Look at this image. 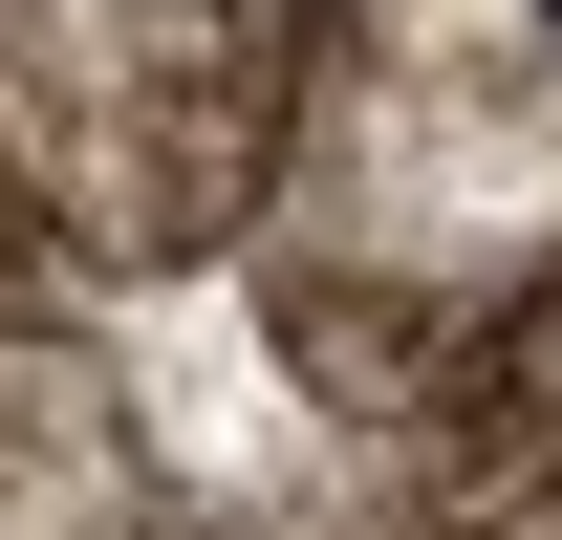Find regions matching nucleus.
<instances>
[{"label": "nucleus", "instance_id": "obj_2", "mask_svg": "<svg viewBox=\"0 0 562 540\" xmlns=\"http://www.w3.org/2000/svg\"><path fill=\"white\" fill-rule=\"evenodd\" d=\"M303 22L325 0H131V66L44 151V216H66V303L87 281H195L260 238L281 195V109H303Z\"/></svg>", "mask_w": 562, "mask_h": 540}, {"label": "nucleus", "instance_id": "obj_1", "mask_svg": "<svg viewBox=\"0 0 562 540\" xmlns=\"http://www.w3.org/2000/svg\"><path fill=\"white\" fill-rule=\"evenodd\" d=\"M260 238L390 303H562V0H325Z\"/></svg>", "mask_w": 562, "mask_h": 540}, {"label": "nucleus", "instance_id": "obj_3", "mask_svg": "<svg viewBox=\"0 0 562 540\" xmlns=\"http://www.w3.org/2000/svg\"><path fill=\"white\" fill-rule=\"evenodd\" d=\"M0 540H151L131 410L66 325H0Z\"/></svg>", "mask_w": 562, "mask_h": 540}]
</instances>
